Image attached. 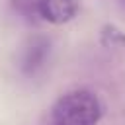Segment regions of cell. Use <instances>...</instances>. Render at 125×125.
Wrapping results in <instances>:
<instances>
[{
  "label": "cell",
  "instance_id": "obj_1",
  "mask_svg": "<svg viewBox=\"0 0 125 125\" xmlns=\"http://www.w3.org/2000/svg\"><path fill=\"white\" fill-rule=\"evenodd\" d=\"M102 104L90 90H72L61 96L51 109V125H96Z\"/></svg>",
  "mask_w": 125,
  "mask_h": 125
},
{
  "label": "cell",
  "instance_id": "obj_2",
  "mask_svg": "<svg viewBox=\"0 0 125 125\" xmlns=\"http://www.w3.org/2000/svg\"><path fill=\"white\" fill-rule=\"evenodd\" d=\"M37 14L55 25L70 21L78 14V2L76 0H35Z\"/></svg>",
  "mask_w": 125,
  "mask_h": 125
},
{
  "label": "cell",
  "instance_id": "obj_3",
  "mask_svg": "<svg viewBox=\"0 0 125 125\" xmlns=\"http://www.w3.org/2000/svg\"><path fill=\"white\" fill-rule=\"evenodd\" d=\"M102 43L105 47H125V31L107 23L102 27Z\"/></svg>",
  "mask_w": 125,
  "mask_h": 125
},
{
  "label": "cell",
  "instance_id": "obj_4",
  "mask_svg": "<svg viewBox=\"0 0 125 125\" xmlns=\"http://www.w3.org/2000/svg\"><path fill=\"white\" fill-rule=\"evenodd\" d=\"M47 47V43L45 41H41L39 45H31L29 49H27V55H25V59H23V64H25V68L27 70H33L35 66H39V64H43V59H45V49Z\"/></svg>",
  "mask_w": 125,
  "mask_h": 125
}]
</instances>
